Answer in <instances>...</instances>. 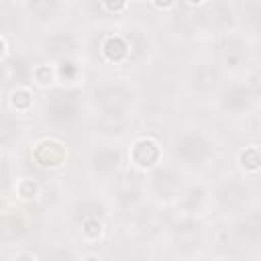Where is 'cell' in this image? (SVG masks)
Masks as SVG:
<instances>
[{"label":"cell","mask_w":261,"mask_h":261,"mask_svg":"<svg viewBox=\"0 0 261 261\" xmlns=\"http://www.w3.org/2000/svg\"><path fill=\"white\" fill-rule=\"evenodd\" d=\"M161 157H163L161 143L155 137H151V135L137 137L130 143V147H128V161L139 171H151V169H155L161 163Z\"/></svg>","instance_id":"3"},{"label":"cell","mask_w":261,"mask_h":261,"mask_svg":"<svg viewBox=\"0 0 261 261\" xmlns=\"http://www.w3.org/2000/svg\"><path fill=\"white\" fill-rule=\"evenodd\" d=\"M96 106L100 108L102 116L106 118H122L126 108L130 106V94L126 88L118 84H108L96 90L94 94Z\"/></svg>","instance_id":"4"},{"label":"cell","mask_w":261,"mask_h":261,"mask_svg":"<svg viewBox=\"0 0 261 261\" xmlns=\"http://www.w3.org/2000/svg\"><path fill=\"white\" fill-rule=\"evenodd\" d=\"M6 55H8V43H6V39L0 35V63L6 59Z\"/></svg>","instance_id":"28"},{"label":"cell","mask_w":261,"mask_h":261,"mask_svg":"<svg viewBox=\"0 0 261 261\" xmlns=\"http://www.w3.org/2000/svg\"><path fill=\"white\" fill-rule=\"evenodd\" d=\"M237 161H239V167L245 171V173H257L259 167H261V151L257 145H247L243 147L239 153H237Z\"/></svg>","instance_id":"15"},{"label":"cell","mask_w":261,"mask_h":261,"mask_svg":"<svg viewBox=\"0 0 261 261\" xmlns=\"http://www.w3.org/2000/svg\"><path fill=\"white\" fill-rule=\"evenodd\" d=\"M14 190H16V198H20L24 202H31L41 194V184L37 179H33V177H20L16 181Z\"/></svg>","instance_id":"23"},{"label":"cell","mask_w":261,"mask_h":261,"mask_svg":"<svg viewBox=\"0 0 261 261\" xmlns=\"http://www.w3.org/2000/svg\"><path fill=\"white\" fill-rule=\"evenodd\" d=\"M212 155H214V147L210 139L200 130H188L179 135L175 143V157L190 167L206 165L212 159Z\"/></svg>","instance_id":"2"},{"label":"cell","mask_w":261,"mask_h":261,"mask_svg":"<svg viewBox=\"0 0 261 261\" xmlns=\"http://www.w3.org/2000/svg\"><path fill=\"white\" fill-rule=\"evenodd\" d=\"M14 259H39V255L33 253V251H20V253L14 255Z\"/></svg>","instance_id":"29"},{"label":"cell","mask_w":261,"mask_h":261,"mask_svg":"<svg viewBox=\"0 0 261 261\" xmlns=\"http://www.w3.org/2000/svg\"><path fill=\"white\" fill-rule=\"evenodd\" d=\"M55 69H57V80H59V77H65L67 82L73 80V77L77 75V71H80L77 65H75L73 61H69V57H63Z\"/></svg>","instance_id":"24"},{"label":"cell","mask_w":261,"mask_h":261,"mask_svg":"<svg viewBox=\"0 0 261 261\" xmlns=\"http://www.w3.org/2000/svg\"><path fill=\"white\" fill-rule=\"evenodd\" d=\"M206 200V188L200 184L190 186L184 194H179V208L186 212H196Z\"/></svg>","instance_id":"16"},{"label":"cell","mask_w":261,"mask_h":261,"mask_svg":"<svg viewBox=\"0 0 261 261\" xmlns=\"http://www.w3.org/2000/svg\"><path fill=\"white\" fill-rule=\"evenodd\" d=\"M149 188L159 200H173L181 190V175L169 167H155L149 175Z\"/></svg>","instance_id":"6"},{"label":"cell","mask_w":261,"mask_h":261,"mask_svg":"<svg viewBox=\"0 0 261 261\" xmlns=\"http://www.w3.org/2000/svg\"><path fill=\"white\" fill-rule=\"evenodd\" d=\"M33 90L29 86H16L8 94V106L16 114H27L33 108Z\"/></svg>","instance_id":"14"},{"label":"cell","mask_w":261,"mask_h":261,"mask_svg":"<svg viewBox=\"0 0 261 261\" xmlns=\"http://www.w3.org/2000/svg\"><path fill=\"white\" fill-rule=\"evenodd\" d=\"M255 96H257V94L249 88V84H232L230 88L224 90V94H222V98H220V106H222L226 112L241 114V112H245V110L251 108Z\"/></svg>","instance_id":"7"},{"label":"cell","mask_w":261,"mask_h":261,"mask_svg":"<svg viewBox=\"0 0 261 261\" xmlns=\"http://www.w3.org/2000/svg\"><path fill=\"white\" fill-rule=\"evenodd\" d=\"M45 51L63 59V57H71L77 51V43H75L73 35H69L65 31H59V33H53L45 39Z\"/></svg>","instance_id":"12"},{"label":"cell","mask_w":261,"mask_h":261,"mask_svg":"<svg viewBox=\"0 0 261 261\" xmlns=\"http://www.w3.org/2000/svg\"><path fill=\"white\" fill-rule=\"evenodd\" d=\"M104 234V222L98 218V214H90L82 218V237L90 243L100 241Z\"/></svg>","instance_id":"21"},{"label":"cell","mask_w":261,"mask_h":261,"mask_svg":"<svg viewBox=\"0 0 261 261\" xmlns=\"http://www.w3.org/2000/svg\"><path fill=\"white\" fill-rule=\"evenodd\" d=\"M20 137V122L10 114H0V147H10Z\"/></svg>","instance_id":"17"},{"label":"cell","mask_w":261,"mask_h":261,"mask_svg":"<svg viewBox=\"0 0 261 261\" xmlns=\"http://www.w3.org/2000/svg\"><path fill=\"white\" fill-rule=\"evenodd\" d=\"M237 234L245 241H257L261 234V218L257 212H251L249 216H245V220H241L237 224Z\"/></svg>","instance_id":"19"},{"label":"cell","mask_w":261,"mask_h":261,"mask_svg":"<svg viewBox=\"0 0 261 261\" xmlns=\"http://www.w3.org/2000/svg\"><path fill=\"white\" fill-rule=\"evenodd\" d=\"M27 232V222L20 214H2L0 216V243H16Z\"/></svg>","instance_id":"13"},{"label":"cell","mask_w":261,"mask_h":261,"mask_svg":"<svg viewBox=\"0 0 261 261\" xmlns=\"http://www.w3.org/2000/svg\"><path fill=\"white\" fill-rule=\"evenodd\" d=\"M82 92L77 88H55L45 96V118L55 126L71 124L80 110Z\"/></svg>","instance_id":"1"},{"label":"cell","mask_w":261,"mask_h":261,"mask_svg":"<svg viewBox=\"0 0 261 261\" xmlns=\"http://www.w3.org/2000/svg\"><path fill=\"white\" fill-rule=\"evenodd\" d=\"M31 157L43 169H57L67 159V147L55 137H43L33 145Z\"/></svg>","instance_id":"5"},{"label":"cell","mask_w":261,"mask_h":261,"mask_svg":"<svg viewBox=\"0 0 261 261\" xmlns=\"http://www.w3.org/2000/svg\"><path fill=\"white\" fill-rule=\"evenodd\" d=\"M27 8L35 18L43 20L59 10V0H27Z\"/></svg>","instance_id":"22"},{"label":"cell","mask_w":261,"mask_h":261,"mask_svg":"<svg viewBox=\"0 0 261 261\" xmlns=\"http://www.w3.org/2000/svg\"><path fill=\"white\" fill-rule=\"evenodd\" d=\"M220 82V71L214 63H198L192 69V88L198 94H210Z\"/></svg>","instance_id":"11"},{"label":"cell","mask_w":261,"mask_h":261,"mask_svg":"<svg viewBox=\"0 0 261 261\" xmlns=\"http://www.w3.org/2000/svg\"><path fill=\"white\" fill-rule=\"evenodd\" d=\"M249 188L243 184V181H226L220 190H218V204L222 210H241L247 206L249 202Z\"/></svg>","instance_id":"9"},{"label":"cell","mask_w":261,"mask_h":261,"mask_svg":"<svg viewBox=\"0 0 261 261\" xmlns=\"http://www.w3.org/2000/svg\"><path fill=\"white\" fill-rule=\"evenodd\" d=\"M122 161L120 149L110 145H100L90 153V167L96 175H110L118 169Z\"/></svg>","instance_id":"8"},{"label":"cell","mask_w":261,"mask_h":261,"mask_svg":"<svg viewBox=\"0 0 261 261\" xmlns=\"http://www.w3.org/2000/svg\"><path fill=\"white\" fill-rule=\"evenodd\" d=\"M31 77H33L35 86H39V88H49V86H53V84L57 82V69H55V65H51V63H39V65L33 67Z\"/></svg>","instance_id":"20"},{"label":"cell","mask_w":261,"mask_h":261,"mask_svg":"<svg viewBox=\"0 0 261 261\" xmlns=\"http://www.w3.org/2000/svg\"><path fill=\"white\" fill-rule=\"evenodd\" d=\"M100 55L108 63H124L130 57V41L122 35H106L100 41Z\"/></svg>","instance_id":"10"},{"label":"cell","mask_w":261,"mask_h":261,"mask_svg":"<svg viewBox=\"0 0 261 261\" xmlns=\"http://www.w3.org/2000/svg\"><path fill=\"white\" fill-rule=\"evenodd\" d=\"M188 6H192V8H200V6H204L206 4V0H184Z\"/></svg>","instance_id":"30"},{"label":"cell","mask_w":261,"mask_h":261,"mask_svg":"<svg viewBox=\"0 0 261 261\" xmlns=\"http://www.w3.org/2000/svg\"><path fill=\"white\" fill-rule=\"evenodd\" d=\"M243 61H245V47H243L241 39L228 37L226 43H224V63H226V67L237 69V67L243 65Z\"/></svg>","instance_id":"18"},{"label":"cell","mask_w":261,"mask_h":261,"mask_svg":"<svg viewBox=\"0 0 261 261\" xmlns=\"http://www.w3.org/2000/svg\"><path fill=\"white\" fill-rule=\"evenodd\" d=\"M100 4H102V8H104L106 12H110V14H120V12L126 10L128 0H100Z\"/></svg>","instance_id":"25"},{"label":"cell","mask_w":261,"mask_h":261,"mask_svg":"<svg viewBox=\"0 0 261 261\" xmlns=\"http://www.w3.org/2000/svg\"><path fill=\"white\" fill-rule=\"evenodd\" d=\"M8 181H10V171H8V165L6 161L0 159V194L8 188Z\"/></svg>","instance_id":"26"},{"label":"cell","mask_w":261,"mask_h":261,"mask_svg":"<svg viewBox=\"0 0 261 261\" xmlns=\"http://www.w3.org/2000/svg\"><path fill=\"white\" fill-rule=\"evenodd\" d=\"M149 2H151V6L157 8V10H169V8L175 6L177 0H149Z\"/></svg>","instance_id":"27"}]
</instances>
